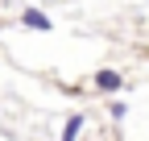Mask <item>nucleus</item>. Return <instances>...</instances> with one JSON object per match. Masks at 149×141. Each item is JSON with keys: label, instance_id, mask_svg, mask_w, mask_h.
Here are the masks:
<instances>
[{"label": "nucleus", "instance_id": "nucleus-1", "mask_svg": "<svg viewBox=\"0 0 149 141\" xmlns=\"http://www.w3.org/2000/svg\"><path fill=\"white\" fill-rule=\"evenodd\" d=\"M21 25H29V29H37V33H42V29H54V21H50L42 8H25V13H21Z\"/></svg>", "mask_w": 149, "mask_h": 141}, {"label": "nucleus", "instance_id": "nucleus-2", "mask_svg": "<svg viewBox=\"0 0 149 141\" xmlns=\"http://www.w3.org/2000/svg\"><path fill=\"white\" fill-rule=\"evenodd\" d=\"M95 87H104V91H116V87H124V83H120L116 70H100V75H95Z\"/></svg>", "mask_w": 149, "mask_h": 141}, {"label": "nucleus", "instance_id": "nucleus-3", "mask_svg": "<svg viewBox=\"0 0 149 141\" xmlns=\"http://www.w3.org/2000/svg\"><path fill=\"white\" fill-rule=\"evenodd\" d=\"M83 125H87L83 116H70V120H66V129H62V141H74V137L83 133Z\"/></svg>", "mask_w": 149, "mask_h": 141}, {"label": "nucleus", "instance_id": "nucleus-4", "mask_svg": "<svg viewBox=\"0 0 149 141\" xmlns=\"http://www.w3.org/2000/svg\"><path fill=\"white\" fill-rule=\"evenodd\" d=\"M108 112L116 116V120H124V116H128V104H124V100H112V108H108Z\"/></svg>", "mask_w": 149, "mask_h": 141}]
</instances>
